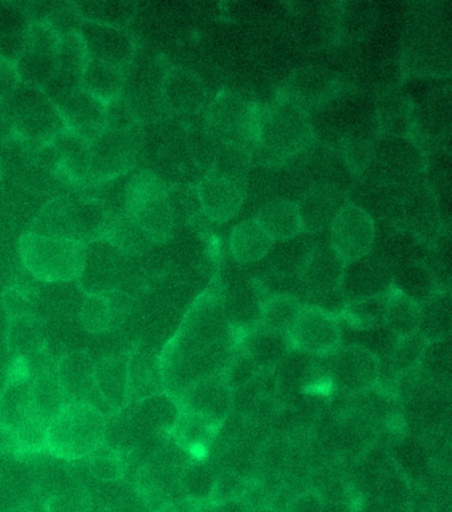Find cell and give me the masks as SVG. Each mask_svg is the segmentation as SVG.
I'll return each mask as SVG.
<instances>
[{"mask_svg": "<svg viewBox=\"0 0 452 512\" xmlns=\"http://www.w3.org/2000/svg\"><path fill=\"white\" fill-rule=\"evenodd\" d=\"M69 404L55 372L31 373L30 408L35 424L47 432L48 425Z\"/></svg>", "mask_w": 452, "mask_h": 512, "instance_id": "cell-27", "label": "cell"}, {"mask_svg": "<svg viewBox=\"0 0 452 512\" xmlns=\"http://www.w3.org/2000/svg\"><path fill=\"white\" fill-rule=\"evenodd\" d=\"M44 148L50 150L47 162L57 178L71 185L88 184V142L65 129Z\"/></svg>", "mask_w": 452, "mask_h": 512, "instance_id": "cell-20", "label": "cell"}, {"mask_svg": "<svg viewBox=\"0 0 452 512\" xmlns=\"http://www.w3.org/2000/svg\"><path fill=\"white\" fill-rule=\"evenodd\" d=\"M19 258L32 278L43 283H71L83 272L87 245L34 233L19 239Z\"/></svg>", "mask_w": 452, "mask_h": 512, "instance_id": "cell-3", "label": "cell"}, {"mask_svg": "<svg viewBox=\"0 0 452 512\" xmlns=\"http://www.w3.org/2000/svg\"><path fill=\"white\" fill-rule=\"evenodd\" d=\"M85 473L92 475L96 481H126L130 458L129 453L112 448L107 444L93 451L87 458L81 461Z\"/></svg>", "mask_w": 452, "mask_h": 512, "instance_id": "cell-36", "label": "cell"}, {"mask_svg": "<svg viewBox=\"0 0 452 512\" xmlns=\"http://www.w3.org/2000/svg\"><path fill=\"white\" fill-rule=\"evenodd\" d=\"M126 215H129L137 223L152 246L168 242L173 235L175 223L166 197L138 207L137 210Z\"/></svg>", "mask_w": 452, "mask_h": 512, "instance_id": "cell-33", "label": "cell"}, {"mask_svg": "<svg viewBox=\"0 0 452 512\" xmlns=\"http://www.w3.org/2000/svg\"><path fill=\"white\" fill-rule=\"evenodd\" d=\"M3 105L12 132L30 148L43 149L67 129L56 105L42 89L20 83Z\"/></svg>", "mask_w": 452, "mask_h": 512, "instance_id": "cell-4", "label": "cell"}, {"mask_svg": "<svg viewBox=\"0 0 452 512\" xmlns=\"http://www.w3.org/2000/svg\"><path fill=\"white\" fill-rule=\"evenodd\" d=\"M109 221L111 215L96 199L57 198L43 207L28 233L88 245L103 237Z\"/></svg>", "mask_w": 452, "mask_h": 512, "instance_id": "cell-2", "label": "cell"}, {"mask_svg": "<svg viewBox=\"0 0 452 512\" xmlns=\"http://www.w3.org/2000/svg\"><path fill=\"white\" fill-rule=\"evenodd\" d=\"M287 333L259 327L250 332L243 344V355L260 369H271L282 363L291 351Z\"/></svg>", "mask_w": 452, "mask_h": 512, "instance_id": "cell-29", "label": "cell"}, {"mask_svg": "<svg viewBox=\"0 0 452 512\" xmlns=\"http://www.w3.org/2000/svg\"><path fill=\"white\" fill-rule=\"evenodd\" d=\"M421 324V304L392 288L386 303L385 325L397 339L418 335Z\"/></svg>", "mask_w": 452, "mask_h": 512, "instance_id": "cell-34", "label": "cell"}, {"mask_svg": "<svg viewBox=\"0 0 452 512\" xmlns=\"http://www.w3.org/2000/svg\"><path fill=\"white\" fill-rule=\"evenodd\" d=\"M75 10L81 20L122 28L132 16V6L124 2H84L76 4Z\"/></svg>", "mask_w": 452, "mask_h": 512, "instance_id": "cell-45", "label": "cell"}, {"mask_svg": "<svg viewBox=\"0 0 452 512\" xmlns=\"http://www.w3.org/2000/svg\"><path fill=\"white\" fill-rule=\"evenodd\" d=\"M274 241L256 218L246 219L234 227L230 235V250L236 262H259L270 255Z\"/></svg>", "mask_w": 452, "mask_h": 512, "instance_id": "cell-31", "label": "cell"}, {"mask_svg": "<svg viewBox=\"0 0 452 512\" xmlns=\"http://www.w3.org/2000/svg\"><path fill=\"white\" fill-rule=\"evenodd\" d=\"M218 474L206 463H191L182 471L179 487L187 501L203 503L210 502Z\"/></svg>", "mask_w": 452, "mask_h": 512, "instance_id": "cell-41", "label": "cell"}, {"mask_svg": "<svg viewBox=\"0 0 452 512\" xmlns=\"http://www.w3.org/2000/svg\"><path fill=\"white\" fill-rule=\"evenodd\" d=\"M202 211L210 221H230L242 209L246 188L234 173H209L197 185Z\"/></svg>", "mask_w": 452, "mask_h": 512, "instance_id": "cell-14", "label": "cell"}, {"mask_svg": "<svg viewBox=\"0 0 452 512\" xmlns=\"http://www.w3.org/2000/svg\"><path fill=\"white\" fill-rule=\"evenodd\" d=\"M77 31L84 40L89 59L100 60L124 71L132 64L136 46L125 28L81 20Z\"/></svg>", "mask_w": 452, "mask_h": 512, "instance_id": "cell-12", "label": "cell"}, {"mask_svg": "<svg viewBox=\"0 0 452 512\" xmlns=\"http://www.w3.org/2000/svg\"><path fill=\"white\" fill-rule=\"evenodd\" d=\"M380 373V359L369 348L350 345L336 353L333 376L345 392H369L380 380Z\"/></svg>", "mask_w": 452, "mask_h": 512, "instance_id": "cell-18", "label": "cell"}, {"mask_svg": "<svg viewBox=\"0 0 452 512\" xmlns=\"http://www.w3.org/2000/svg\"><path fill=\"white\" fill-rule=\"evenodd\" d=\"M43 512H92V507L84 487H75L51 494L44 502Z\"/></svg>", "mask_w": 452, "mask_h": 512, "instance_id": "cell-48", "label": "cell"}, {"mask_svg": "<svg viewBox=\"0 0 452 512\" xmlns=\"http://www.w3.org/2000/svg\"><path fill=\"white\" fill-rule=\"evenodd\" d=\"M3 304L8 318L19 315H35L39 304V292L28 283H14L4 290Z\"/></svg>", "mask_w": 452, "mask_h": 512, "instance_id": "cell-47", "label": "cell"}, {"mask_svg": "<svg viewBox=\"0 0 452 512\" xmlns=\"http://www.w3.org/2000/svg\"><path fill=\"white\" fill-rule=\"evenodd\" d=\"M128 355L129 405L165 392L160 359L141 343L129 349Z\"/></svg>", "mask_w": 452, "mask_h": 512, "instance_id": "cell-25", "label": "cell"}, {"mask_svg": "<svg viewBox=\"0 0 452 512\" xmlns=\"http://www.w3.org/2000/svg\"><path fill=\"white\" fill-rule=\"evenodd\" d=\"M30 383L31 373L23 371L0 393V421L14 434L22 451L44 449L46 438V430L31 416Z\"/></svg>", "mask_w": 452, "mask_h": 512, "instance_id": "cell-8", "label": "cell"}, {"mask_svg": "<svg viewBox=\"0 0 452 512\" xmlns=\"http://www.w3.org/2000/svg\"><path fill=\"white\" fill-rule=\"evenodd\" d=\"M288 339L296 351L313 356L331 355L341 344L339 320L323 308H304Z\"/></svg>", "mask_w": 452, "mask_h": 512, "instance_id": "cell-11", "label": "cell"}, {"mask_svg": "<svg viewBox=\"0 0 452 512\" xmlns=\"http://www.w3.org/2000/svg\"><path fill=\"white\" fill-rule=\"evenodd\" d=\"M215 432L217 430L211 428L202 418L181 408L173 434L181 448L199 450L209 444Z\"/></svg>", "mask_w": 452, "mask_h": 512, "instance_id": "cell-44", "label": "cell"}, {"mask_svg": "<svg viewBox=\"0 0 452 512\" xmlns=\"http://www.w3.org/2000/svg\"><path fill=\"white\" fill-rule=\"evenodd\" d=\"M312 129L304 108L284 99L262 109L259 144L275 156L287 157L300 152L311 142Z\"/></svg>", "mask_w": 452, "mask_h": 512, "instance_id": "cell-5", "label": "cell"}, {"mask_svg": "<svg viewBox=\"0 0 452 512\" xmlns=\"http://www.w3.org/2000/svg\"><path fill=\"white\" fill-rule=\"evenodd\" d=\"M315 245H312L308 238L297 237L287 239V241L275 242L270 254H275L276 270L282 274H295L303 272L309 256Z\"/></svg>", "mask_w": 452, "mask_h": 512, "instance_id": "cell-43", "label": "cell"}, {"mask_svg": "<svg viewBox=\"0 0 452 512\" xmlns=\"http://www.w3.org/2000/svg\"><path fill=\"white\" fill-rule=\"evenodd\" d=\"M421 304L418 335L429 341L450 337L451 302L449 294H431Z\"/></svg>", "mask_w": 452, "mask_h": 512, "instance_id": "cell-37", "label": "cell"}, {"mask_svg": "<svg viewBox=\"0 0 452 512\" xmlns=\"http://www.w3.org/2000/svg\"><path fill=\"white\" fill-rule=\"evenodd\" d=\"M19 84L20 80L15 63L0 55V104L10 99Z\"/></svg>", "mask_w": 452, "mask_h": 512, "instance_id": "cell-51", "label": "cell"}, {"mask_svg": "<svg viewBox=\"0 0 452 512\" xmlns=\"http://www.w3.org/2000/svg\"><path fill=\"white\" fill-rule=\"evenodd\" d=\"M125 254L105 241L87 245L83 272L79 279L85 295L108 294L118 290Z\"/></svg>", "mask_w": 452, "mask_h": 512, "instance_id": "cell-16", "label": "cell"}, {"mask_svg": "<svg viewBox=\"0 0 452 512\" xmlns=\"http://www.w3.org/2000/svg\"><path fill=\"white\" fill-rule=\"evenodd\" d=\"M345 262L332 250L331 246H315L305 264L301 276L316 294H329L340 291Z\"/></svg>", "mask_w": 452, "mask_h": 512, "instance_id": "cell-28", "label": "cell"}, {"mask_svg": "<svg viewBox=\"0 0 452 512\" xmlns=\"http://www.w3.org/2000/svg\"><path fill=\"white\" fill-rule=\"evenodd\" d=\"M393 275L382 260L366 255L345 263L340 292L345 302H360L388 294L392 290Z\"/></svg>", "mask_w": 452, "mask_h": 512, "instance_id": "cell-15", "label": "cell"}, {"mask_svg": "<svg viewBox=\"0 0 452 512\" xmlns=\"http://www.w3.org/2000/svg\"><path fill=\"white\" fill-rule=\"evenodd\" d=\"M6 345L8 352L23 363L40 359L47 352L46 329L36 315L8 318Z\"/></svg>", "mask_w": 452, "mask_h": 512, "instance_id": "cell-26", "label": "cell"}, {"mask_svg": "<svg viewBox=\"0 0 452 512\" xmlns=\"http://www.w3.org/2000/svg\"><path fill=\"white\" fill-rule=\"evenodd\" d=\"M336 88L335 77L320 68L301 71L292 80L291 100L296 104L315 105L324 103L332 96Z\"/></svg>", "mask_w": 452, "mask_h": 512, "instance_id": "cell-35", "label": "cell"}, {"mask_svg": "<svg viewBox=\"0 0 452 512\" xmlns=\"http://www.w3.org/2000/svg\"><path fill=\"white\" fill-rule=\"evenodd\" d=\"M376 225L372 215L352 203H346L331 225L329 246L345 263L372 253Z\"/></svg>", "mask_w": 452, "mask_h": 512, "instance_id": "cell-9", "label": "cell"}, {"mask_svg": "<svg viewBox=\"0 0 452 512\" xmlns=\"http://www.w3.org/2000/svg\"><path fill=\"white\" fill-rule=\"evenodd\" d=\"M93 368H95V361L92 356L87 351H79L61 357L55 373L69 402H85L95 406L104 416L111 417L107 406L97 394L95 381H93Z\"/></svg>", "mask_w": 452, "mask_h": 512, "instance_id": "cell-19", "label": "cell"}, {"mask_svg": "<svg viewBox=\"0 0 452 512\" xmlns=\"http://www.w3.org/2000/svg\"><path fill=\"white\" fill-rule=\"evenodd\" d=\"M108 417L85 402H69L48 425L44 450L56 458L75 462L105 444Z\"/></svg>", "mask_w": 452, "mask_h": 512, "instance_id": "cell-1", "label": "cell"}, {"mask_svg": "<svg viewBox=\"0 0 452 512\" xmlns=\"http://www.w3.org/2000/svg\"><path fill=\"white\" fill-rule=\"evenodd\" d=\"M262 108L234 93H222L209 109L207 121L214 136L232 148L258 144Z\"/></svg>", "mask_w": 452, "mask_h": 512, "instance_id": "cell-7", "label": "cell"}, {"mask_svg": "<svg viewBox=\"0 0 452 512\" xmlns=\"http://www.w3.org/2000/svg\"><path fill=\"white\" fill-rule=\"evenodd\" d=\"M128 357V352L114 353L97 361L93 368L97 394L111 416L129 405Z\"/></svg>", "mask_w": 452, "mask_h": 512, "instance_id": "cell-21", "label": "cell"}, {"mask_svg": "<svg viewBox=\"0 0 452 512\" xmlns=\"http://www.w3.org/2000/svg\"><path fill=\"white\" fill-rule=\"evenodd\" d=\"M129 308V299L118 290L85 295L79 315L81 327L93 335L112 332L128 319Z\"/></svg>", "mask_w": 452, "mask_h": 512, "instance_id": "cell-23", "label": "cell"}, {"mask_svg": "<svg viewBox=\"0 0 452 512\" xmlns=\"http://www.w3.org/2000/svg\"><path fill=\"white\" fill-rule=\"evenodd\" d=\"M388 295L389 292L376 298L350 303L345 307V318L360 328H378V325H385Z\"/></svg>", "mask_w": 452, "mask_h": 512, "instance_id": "cell-46", "label": "cell"}, {"mask_svg": "<svg viewBox=\"0 0 452 512\" xmlns=\"http://www.w3.org/2000/svg\"><path fill=\"white\" fill-rule=\"evenodd\" d=\"M451 359V337L429 341L423 349L418 369L431 384L443 388L450 385Z\"/></svg>", "mask_w": 452, "mask_h": 512, "instance_id": "cell-38", "label": "cell"}, {"mask_svg": "<svg viewBox=\"0 0 452 512\" xmlns=\"http://www.w3.org/2000/svg\"><path fill=\"white\" fill-rule=\"evenodd\" d=\"M166 202L175 226L189 225L203 214L197 185L175 184L166 192Z\"/></svg>", "mask_w": 452, "mask_h": 512, "instance_id": "cell-42", "label": "cell"}, {"mask_svg": "<svg viewBox=\"0 0 452 512\" xmlns=\"http://www.w3.org/2000/svg\"><path fill=\"white\" fill-rule=\"evenodd\" d=\"M256 221L274 242L287 241L303 233L297 203L289 199H275L266 203Z\"/></svg>", "mask_w": 452, "mask_h": 512, "instance_id": "cell-32", "label": "cell"}, {"mask_svg": "<svg viewBox=\"0 0 452 512\" xmlns=\"http://www.w3.org/2000/svg\"><path fill=\"white\" fill-rule=\"evenodd\" d=\"M54 104L65 128L88 144L107 129V105L101 104L81 87L61 96Z\"/></svg>", "mask_w": 452, "mask_h": 512, "instance_id": "cell-13", "label": "cell"}, {"mask_svg": "<svg viewBox=\"0 0 452 512\" xmlns=\"http://www.w3.org/2000/svg\"><path fill=\"white\" fill-rule=\"evenodd\" d=\"M207 89L201 77L183 68L170 69L161 83V100L169 112L190 115L205 105Z\"/></svg>", "mask_w": 452, "mask_h": 512, "instance_id": "cell-22", "label": "cell"}, {"mask_svg": "<svg viewBox=\"0 0 452 512\" xmlns=\"http://www.w3.org/2000/svg\"><path fill=\"white\" fill-rule=\"evenodd\" d=\"M246 483L243 478L235 473L218 474L217 482L210 502L215 506L226 505V503L238 502L246 490Z\"/></svg>", "mask_w": 452, "mask_h": 512, "instance_id": "cell-50", "label": "cell"}, {"mask_svg": "<svg viewBox=\"0 0 452 512\" xmlns=\"http://www.w3.org/2000/svg\"><path fill=\"white\" fill-rule=\"evenodd\" d=\"M178 401L186 412L195 414L211 428L218 430L230 417L234 390L223 375H210L187 386Z\"/></svg>", "mask_w": 452, "mask_h": 512, "instance_id": "cell-10", "label": "cell"}, {"mask_svg": "<svg viewBox=\"0 0 452 512\" xmlns=\"http://www.w3.org/2000/svg\"><path fill=\"white\" fill-rule=\"evenodd\" d=\"M125 87V71L100 60L89 59L81 79V88L95 97L101 104L108 105L120 99Z\"/></svg>", "mask_w": 452, "mask_h": 512, "instance_id": "cell-30", "label": "cell"}, {"mask_svg": "<svg viewBox=\"0 0 452 512\" xmlns=\"http://www.w3.org/2000/svg\"><path fill=\"white\" fill-rule=\"evenodd\" d=\"M141 136L137 127L105 129L89 144L88 184H105L130 172L137 164Z\"/></svg>", "mask_w": 452, "mask_h": 512, "instance_id": "cell-6", "label": "cell"}, {"mask_svg": "<svg viewBox=\"0 0 452 512\" xmlns=\"http://www.w3.org/2000/svg\"><path fill=\"white\" fill-rule=\"evenodd\" d=\"M303 310V306L295 296L274 295L260 307V321H262L263 327L288 335Z\"/></svg>", "mask_w": 452, "mask_h": 512, "instance_id": "cell-39", "label": "cell"}, {"mask_svg": "<svg viewBox=\"0 0 452 512\" xmlns=\"http://www.w3.org/2000/svg\"><path fill=\"white\" fill-rule=\"evenodd\" d=\"M228 327L225 303L217 295L206 294L191 306L179 333L201 347L214 348L222 344Z\"/></svg>", "mask_w": 452, "mask_h": 512, "instance_id": "cell-17", "label": "cell"}, {"mask_svg": "<svg viewBox=\"0 0 452 512\" xmlns=\"http://www.w3.org/2000/svg\"><path fill=\"white\" fill-rule=\"evenodd\" d=\"M427 341L419 335L398 339L394 349V367L398 373H410L418 368L419 360L425 349Z\"/></svg>", "mask_w": 452, "mask_h": 512, "instance_id": "cell-49", "label": "cell"}, {"mask_svg": "<svg viewBox=\"0 0 452 512\" xmlns=\"http://www.w3.org/2000/svg\"><path fill=\"white\" fill-rule=\"evenodd\" d=\"M18 451H22V449H20L14 434L0 421V453L15 454L18 453Z\"/></svg>", "mask_w": 452, "mask_h": 512, "instance_id": "cell-53", "label": "cell"}, {"mask_svg": "<svg viewBox=\"0 0 452 512\" xmlns=\"http://www.w3.org/2000/svg\"><path fill=\"white\" fill-rule=\"evenodd\" d=\"M324 509L323 497L316 491H305L296 495L289 505L291 512H324Z\"/></svg>", "mask_w": 452, "mask_h": 512, "instance_id": "cell-52", "label": "cell"}, {"mask_svg": "<svg viewBox=\"0 0 452 512\" xmlns=\"http://www.w3.org/2000/svg\"><path fill=\"white\" fill-rule=\"evenodd\" d=\"M168 186L157 174L141 172L134 174L126 182L124 189V210L126 214L132 213L138 207L148 205L150 202L164 199Z\"/></svg>", "mask_w": 452, "mask_h": 512, "instance_id": "cell-40", "label": "cell"}, {"mask_svg": "<svg viewBox=\"0 0 452 512\" xmlns=\"http://www.w3.org/2000/svg\"><path fill=\"white\" fill-rule=\"evenodd\" d=\"M345 205L344 194L335 185L313 186L297 203L301 229L311 234L331 226Z\"/></svg>", "mask_w": 452, "mask_h": 512, "instance_id": "cell-24", "label": "cell"}]
</instances>
